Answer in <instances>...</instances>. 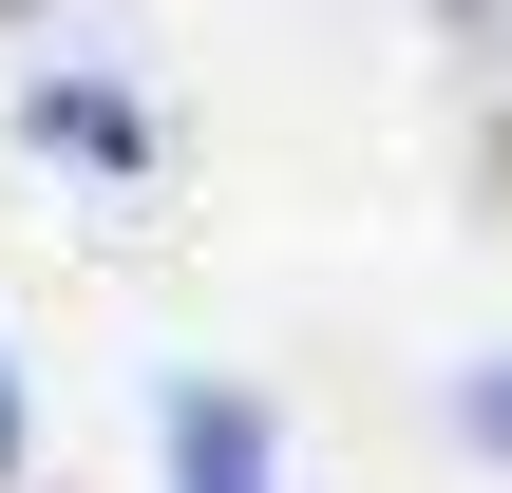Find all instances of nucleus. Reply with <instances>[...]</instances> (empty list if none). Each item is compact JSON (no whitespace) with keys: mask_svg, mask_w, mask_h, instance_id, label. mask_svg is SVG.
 <instances>
[{"mask_svg":"<svg viewBox=\"0 0 512 493\" xmlns=\"http://www.w3.org/2000/svg\"><path fill=\"white\" fill-rule=\"evenodd\" d=\"M171 475L190 493H266V418L247 399H171Z\"/></svg>","mask_w":512,"mask_h":493,"instance_id":"nucleus-1","label":"nucleus"},{"mask_svg":"<svg viewBox=\"0 0 512 493\" xmlns=\"http://www.w3.org/2000/svg\"><path fill=\"white\" fill-rule=\"evenodd\" d=\"M475 437H512V380H475Z\"/></svg>","mask_w":512,"mask_h":493,"instance_id":"nucleus-2","label":"nucleus"},{"mask_svg":"<svg viewBox=\"0 0 512 493\" xmlns=\"http://www.w3.org/2000/svg\"><path fill=\"white\" fill-rule=\"evenodd\" d=\"M0 437H19V399H0Z\"/></svg>","mask_w":512,"mask_h":493,"instance_id":"nucleus-3","label":"nucleus"}]
</instances>
